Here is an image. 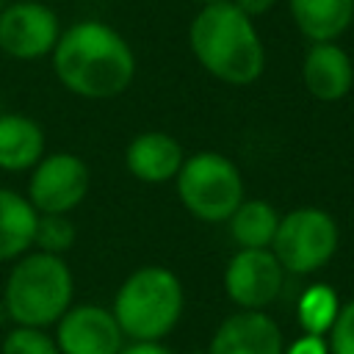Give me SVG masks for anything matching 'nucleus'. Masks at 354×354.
<instances>
[{
  "instance_id": "nucleus-24",
  "label": "nucleus",
  "mask_w": 354,
  "mask_h": 354,
  "mask_svg": "<svg viewBox=\"0 0 354 354\" xmlns=\"http://www.w3.org/2000/svg\"><path fill=\"white\" fill-rule=\"evenodd\" d=\"M119 354H171V351L160 343H130V346H122Z\"/></svg>"
},
{
  "instance_id": "nucleus-2",
  "label": "nucleus",
  "mask_w": 354,
  "mask_h": 354,
  "mask_svg": "<svg viewBox=\"0 0 354 354\" xmlns=\"http://www.w3.org/2000/svg\"><path fill=\"white\" fill-rule=\"evenodd\" d=\"M194 58L216 80L230 86H249L263 75L266 50L246 17L235 3L202 6L188 28Z\"/></svg>"
},
{
  "instance_id": "nucleus-10",
  "label": "nucleus",
  "mask_w": 354,
  "mask_h": 354,
  "mask_svg": "<svg viewBox=\"0 0 354 354\" xmlns=\"http://www.w3.org/2000/svg\"><path fill=\"white\" fill-rule=\"evenodd\" d=\"M55 346L61 354H119L122 329L111 310L100 304L69 307L58 321Z\"/></svg>"
},
{
  "instance_id": "nucleus-18",
  "label": "nucleus",
  "mask_w": 354,
  "mask_h": 354,
  "mask_svg": "<svg viewBox=\"0 0 354 354\" xmlns=\"http://www.w3.org/2000/svg\"><path fill=\"white\" fill-rule=\"evenodd\" d=\"M340 301L329 285H310L299 299V324L307 335H326L337 318Z\"/></svg>"
},
{
  "instance_id": "nucleus-25",
  "label": "nucleus",
  "mask_w": 354,
  "mask_h": 354,
  "mask_svg": "<svg viewBox=\"0 0 354 354\" xmlns=\"http://www.w3.org/2000/svg\"><path fill=\"white\" fill-rule=\"evenodd\" d=\"M202 6H213V3H230V0H199Z\"/></svg>"
},
{
  "instance_id": "nucleus-4",
  "label": "nucleus",
  "mask_w": 354,
  "mask_h": 354,
  "mask_svg": "<svg viewBox=\"0 0 354 354\" xmlns=\"http://www.w3.org/2000/svg\"><path fill=\"white\" fill-rule=\"evenodd\" d=\"M185 293L174 271L163 266H144L133 271L113 299V318L122 335L136 343H158L183 315Z\"/></svg>"
},
{
  "instance_id": "nucleus-20",
  "label": "nucleus",
  "mask_w": 354,
  "mask_h": 354,
  "mask_svg": "<svg viewBox=\"0 0 354 354\" xmlns=\"http://www.w3.org/2000/svg\"><path fill=\"white\" fill-rule=\"evenodd\" d=\"M3 354H61L55 340L36 326H14L3 340Z\"/></svg>"
},
{
  "instance_id": "nucleus-9",
  "label": "nucleus",
  "mask_w": 354,
  "mask_h": 354,
  "mask_svg": "<svg viewBox=\"0 0 354 354\" xmlns=\"http://www.w3.org/2000/svg\"><path fill=\"white\" fill-rule=\"evenodd\" d=\"M285 268L271 249H238L224 268V290L241 310H263L282 290Z\"/></svg>"
},
{
  "instance_id": "nucleus-1",
  "label": "nucleus",
  "mask_w": 354,
  "mask_h": 354,
  "mask_svg": "<svg viewBox=\"0 0 354 354\" xmlns=\"http://www.w3.org/2000/svg\"><path fill=\"white\" fill-rule=\"evenodd\" d=\"M50 55L61 86L86 100L119 97L136 75V55L127 39L97 19H83L61 30Z\"/></svg>"
},
{
  "instance_id": "nucleus-15",
  "label": "nucleus",
  "mask_w": 354,
  "mask_h": 354,
  "mask_svg": "<svg viewBox=\"0 0 354 354\" xmlns=\"http://www.w3.org/2000/svg\"><path fill=\"white\" fill-rule=\"evenodd\" d=\"M293 25L310 41H335L354 19V0H288Z\"/></svg>"
},
{
  "instance_id": "nucleus-22",
  "label": "nucleus",
  "mask_w": 354,
  "mask_h": 354,
  "mask_svg": "<svg viewBox=\"0 0 354 354\" xmlns=\"http://www.w3.org/2000/svg\"><path fill=\"white\" fill-rule=\"evenodd\" d=\"M282 354H329V343L324 340V335H304L293 340Z\"/></svg>"
},
{
  "instance_id": "nucleus-12",
  "label": "nucleus",
  "mask_w": 354,
  "mask_h": 354,
  "mask_svg": "<svg viewBox=\"0 0 354 354\" xmlns=\"http://www.w3.org/2000/svg\"><path fill=\"white\" fill-rule=\"evenodd\" d=\"M304 88L321 102H337L351 91L354 66L348 53L335 41H313L301 64Z\"/></svg>"
},
{
  "instance_id": "nucleus-8",
  "label": "nucleus",
  "mask_w": 354,
  "mask_h": 354,
  "mask_svg": "<svg viewBox=\"0 0 354 354\" xmlns=\"http://www.w3.org/2000/svg\"><path fill=\"white\" fill-rule=\"evenodd\" d=\"M61 36L58 17L50 6L19 0L0 8V53L17 61H33L53 53Z\"/></svg>"
},
{
  "instance_id": "nucleus-3",
  "label": "nucleus",
  "mask_w": 354,
  "mask_h": 354,
  "mask_svg": "<svg viewBox=\"0 0 354 354\" xmlns=\"http://www.w3.org/2000/svg\"><path fill=\"white\" fill-rule=\"evenodd\" d=\"M72 293L75 282L64 257L33 252L17 257L6 279L3 310L17 326L44 329L72 307Z\"/></svg>"
},
{
  "instance_id": "nucleus-11",
  "label": "nucleus",
  "mask_w": 354,
  "mask_h": 354,
  "mask_svg": "<svg viewBox=\"0 0 354 354\" xmlns=\"http://www.w3.org/2000/svg\"><path fill=\"white\" fill-rule=\"evenodd\" d=\"M282 332L263 310H241L224 318L210 340L207 354H282Z\"/></svg>"
},
{
  "instance_id": "nucleus-14",
  "label": "nucleus",
  "mask_w": 354,
  "mask_h": 354,
  "mask_svg": "<svg viewBox=\"0 0 354 354\" xmlns=\"http://www.w3.org/2000/svg\"><path fill=\"white\" fill-rule=\"evenodd\" d=\"M44 158V130L25 113H0V169L28 171Z\"/></svg>"
},
{
  "instance_id": "nucleus-13",
  "label": "nucleus",
  "mask_w": 354,
  "mask_h": 354,
  "mask_svg": "<svg viewBox=\"0 0 354 354\" xmlns=\"http://www.w3.org/2000/svg\"><path fill=\"white\" fill-rule=\"evenodd\" d=\"M183 160H185V152H183L180 141L169 133H160V130H149V133L136 136L124 152L127 171L136 180L149 183V185H160V183L174 180Z\"/></svg>"
},
{
  "instance_id": "nucleus-17",
  "label": "nucleus",
  "mask_w": 354,
  "mask_h": 354,
  "mask_svg": "<svg viewBox=\"0 0 354 354\" xmlns=\"http://www.w3.org/2000/svg\"><path fill=\"white\" fill-rule=\"evenodd\" d=\"M227 221H230V235L241 249H271L279 213L266 199H243Z\"/></svg>"
},
{
  "instance_id": "nucleus-19",
  "label": "nucleus",
  "mask_w": 354,
  "mask_h": 354,
  "mask_svg": "<svg viewBox=\"0 0 354 354\" xmlns=\"http://www.w3.org/2000/svg\"><path fill=\"white\" fill-rule=\"evenodd\" d=\"M75 238H77V230L69 213H39L36 232H33V246H39V252L64 254L66 249H72Z\"/></svg>"
},
{
  "instance_id": "nucleus-26",
  "label": "nucleus",
  "mask_w": 354,
  "mask_h": 354,
  "mask_svg": "<svg viewBox=\"0 0 354 354\" xmlns=\"http://www.w3.org/2000/svg\"><path fill=\"white\" fill-rule=\"evenodd\" d=\"M0 8H3V0H0Z\"/></svg>"
},
{
  "instance_id": "nucleus-6",
  "label": "nucleus",
  "mask_w": 354,
  "mask_h": 354,
  "mask_svg": "<svg viewBox=\"0 0 354 354\" xmlns=\"http://www.w3.org/2000/svg\"><path fill=\"white\" fill-rule=\"evenodd\" d=\"M337 224L321 207H299L279 216L271 252L290 274H313L337 252Z\"/></svg>"
},
{
  "instance_id": "nucleus-23",
  "label": "nucleus",
  "mask_w": 354,
  "mask_h": 354,
  "mask_svg": "<svg viewBox=\"0 0 354 354\" xmlns=\"http://www.w3.org/2000/svg\"><path fill=\"white\" fill-rule=\"evenodd\" d=\"M230 3H235L246 17H260V14H266L277 0H230Z\"/></svg>"
},
{
  "instance_id": "nucleus-16",
  "label": "nucleus",
  "mask_w": 354,
  "mask_h": 354,
  "mask_svg": "<svg viewBox=\"0 0 354 354\" xmlns=\"http://www.w3.org/2000/svg\"><path fill=\"white\" fill-rule=\"evenodd\" d=\"M39 213L28 196L0 185V263L22 257L33 246Z\"/></svg>"
},
{
  "instance_id": "nucleus-5",
  "label": "nucleus",
  "mask_w": 354,
  "mask_h": 354,
  "mask_svg": "<svg viewBox=\"0 0 354 354\" xmlns=\"http://www.w3.org/2000/svg\"><path fill=\"white\" fill-rule=\"evenodd\" d=\"M183 207L199 221H227L243 202V180L238 166L221 152H194L183 160L177 177Z\"/></svg>"
},
{
  "instance_id": "nucleus-21",
  "label": "nucleus",
  "mask_w": 354,
  "mask_h": 354,
  "mask_svg": "<svg viewBox=\"0 0 354 354\" xmlns=\"http://www.w3.org/2000/svg\"><path fill=\"white\" fill-rule=\"evenodd\" d=\"M326 343H329V354H354V299L340 304Z\"/></svg>"
},
{
  "instance_id": "nucleus-7",
  "label": "nucleus",
  "mask_w": 354,
  "mask_h": 354,
  "mask_svg": "<svg viewBox=\"0 0 354 354\" xmlns=\"http://www.w3.org/2000/svg\"><path fill=\"white\" fill-rule=\"evenodd\" d=\"M28 180V202L36 213H69L88 191V169L72 152L44 155Z\"/></svg>"
}]
</instances>
